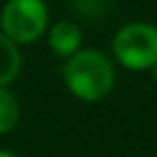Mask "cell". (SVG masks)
<instances>
[{"mask_svg":"<svg viewBox=\"0 0 157 157\" xmlns=\"http://www.w3.org/2000/svg\"><path fill=\"white\" fill-rule=\"evenodd\" d=\"M76 2V10L86 16H100L104 12L107 0H74Z\"/></svg>","mask_w":157,"mask_h":157,"instance_id":"52a82bcc","label":"cell"},{"mask_svg":"<svg viewBox=\"0 0 157 157\" xmlns=\"http://www.w3.org/2000/svg\"><path fill=\"white\" fill-rule=\"evenodd\" d=\"M48 44L56 56L68 60L82 48V28L72 20H60L50 28Z\"/></svg>","mask_w":157,"mask_h":157,"instance_id":"277c9868","label":"cell"},{"mask_svg":"<svg viewBox=\"0 0 157 157\" xmlns=\"http://www.w3.org/2000/svg\"><path fill=\"white\" fill-rule=\"evenodd\" d=\"M66 88L82 101H100L115 84L113 62L96 48H80L62 70Z\"/></svg>","mask_w":157,"mask_h":157,"instance_id":"6da1fadb","label":"cell"},{"mask_svg":"<svg viewBox=\"0 0 157 157\" xmlns=\"http://www.w3.org/2000/svg\"><path fill=\"white\" fill-rule=\"evenodd\" d=\"M20 121V104L14 92L0 88V135H6L18 125Z\"/></svg>","mask_w":157,"mask_h":157,"instance_id":"8992f818","label":"cell"},{"mask_svg":"<svg viewBox=\"0 0 157 157\" xmlns=\"http://www.w3.org/2000/svg\"><path fill=\"white\" fill-rule=\"evenodd\" d=\"M50 14L42 0H8L0 12V30L18 46L46 34Z\"/></svg>","mask_w":157,"mask_h":157,"instance_id":"3957f363","label":"cell"},{"mask_svg":"<svg viewBox=\"0 0 157 157\" xmlns=\"http://www.w3.org/2000/svg\"><path fill=\"white\" fill-rule=\"evenodd\" d=\"M0 157H16V155H12V153H8V151H0Z\"/></svg>","mask_w":157,"mask_h":157,"instance_id":"9c48e42d","label":"cell"},{"mask_svg":"<svg viewBox=\"0 0 157 157\" xmlns=\"http://www.w3.org/2000/svg\"><path fill=\"white\" fill-rule=\"evenodd\" d=\"M151 70H153V80L157 82V62H155L153 66H151Z\"/></svg>","mask_w":157,"mask_h":157,"instance_id":"ba28073f","label":"cell"},{"mask_svg":"<svg viewBox=\"0 0 157 157\" xmlns=\"http://www.w3.org/2000/svg\"><path fill=\"white\" fill-rule=\"evenodd\" d=\"M20 66H22V56H20L18 44L12 42L0 30V88H6L16 80Z\"/></svg>","mask_w":157,"mask_h":157,"instance_id":"5b68a950","label":"cell"},{"mask_svg":"<svg viewBox=\"0 0 157 157\" xmlns=\"http://www.w3.org/2000/svg\"><path fill=\"white\" fill-rule=\"evenodd\" d=\"M113 56L127 70H149L157 62V26L131 22L119 28L111 42Z\"/></svg>","mask_w":157,"mask_h":157,"instance_id":"7a4b0ae2","label":"cell"}]
</instances>
